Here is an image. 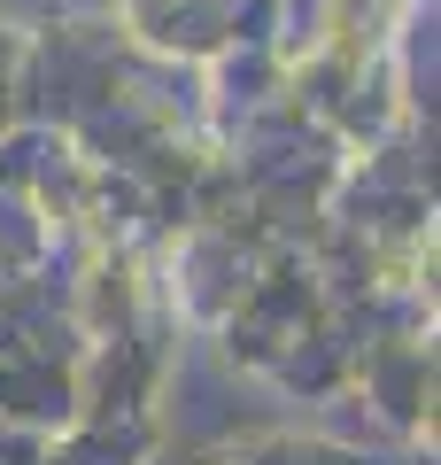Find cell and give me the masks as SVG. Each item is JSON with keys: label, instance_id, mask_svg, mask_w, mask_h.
<instances>
[{"label": "cell", "instance_id": "6da1fadb", "mask_svg": "<svg viewBox=\"0 0 441 465\" xmlns=\"http://www.w3.org/2000/svg\"><path fill=\"white\" fill-rule=\"evenodd\" d=\"M194 465H372L357 442L341 434H318V427H248L225 434V442L194 450Z\"/></svg>", "mask_w": 441, "mask_h": 465}]
</instances>
